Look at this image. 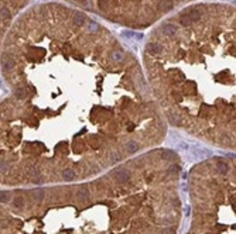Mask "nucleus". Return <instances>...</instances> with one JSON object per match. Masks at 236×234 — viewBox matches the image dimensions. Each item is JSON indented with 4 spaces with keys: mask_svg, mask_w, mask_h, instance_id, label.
Segmentation results:
<instances>
[{
    "mask_svg": "<svg viewBox=\"0 0 236 234\" xmlns=\"http://www.w3.org/2000/svg\"><path fill=\"white\" fill-rule=\"evenodd\" d=\"M200 17H201V10L198 7H194L188 12L187 16L181 17V24L185 25V27H188V25L197 23V21L200 20Z\"/></svg>",
    "mask_w": 236,
    "mask_h": 234,
    "instance_id": "f257e3e1",
    "label": "nucleus"
},
{
    "mask_svg": "<svg viewBox=\"0 0 236 234\" xmlns=\"http://www.w3.org/2000/svg\"><path fill=\"white\" fill-rule=\"evenodd\" d=\"M62 179L67 182L74 181V179H75V171H74V169H69V168L64 169V171H62Z\"/></svg>",
    "mask_w": 236,
    "mask_h": 234,
    "instance_id": "f03ea898",
    "label": "nucleus"
},
{
    "mask_svg": "<svg viewBox=\"0 0 236 234\" xmlns=\"http://www.w3.org/2000/svg\"><path fill=\"white\" fill-rule=\"evenodd\" d=\"M139 150H140V145H139L137 141L130 140L129 143H127V145H126V151L129 152V154H133V152L139 151Z\"/></svg>",
    "mask_w": 236,
    "mask_h": 234,
    "instance_id": "7ed1b4c3",
    "label": "nucleus"
},
{
    "mask_svg": "<svg viewBox=\"0 0 236 234\" xmlns=\"http://www.w3.org/2000/svg\"><path fill=\"white\" fill-rule=\"evenodd\" d=\"M146 48L150 54H160L161 52V49H163V47L160 45V44H157V42H150Z\"/></svg>",
    "mask_w": 236,
    "mask_h": 234,
    "instance_id": "20e7f679",
    "label": "nucleus"
},
{
    "mask_svg": "<svg viewBox=\"0 0 236 234\" xmlns=\"http://www.w3.org/2000/svg\"><path fill=\"white\" fill-rule=\"evenodd\" d=\"M116 179H118L120 183H126V182H129V179H130V175H129V172H126V171H119V172L116 173Z\"/></svg>",
    "mask_w": 236,
    "mask_h": 234,
    "instance_id": "39448f33",
    "label": "nucleus"
},
{
    "mask_svg": "<svg viewBox=\"0 0 236 234\" xmlns=\"http://www.w3.org/2000/svg\"><path fill=\"white\" fill-rule=\"evenodd\" d=\"M163 31H164V34H166L167 37H174L175 34H177V28H175L174 25H171V24H166V25H164Z\"/></svg>",
    "mask_w": 236,
    "mask_h": 234,
    "instance_id": "423d86ee",
    "label": "nucleus"
},
{
    "mask_svg": "<svg viewBox=\"0 0 236 234\" xmlns=\"http://www.w3.org/2000/svg\"><path fill=\"white\" fill-rule=\"evenodd\" d=\"M160 8H161V10H163V12H168V10H171V8H173V6H174V4H173V2H171V0H160Z\"/></svg>",
    "mask_w": 236,
    "mask_h": 234,
    "instance_id": "0eeeda50",
    "label": "nucleus"
},
{
    "mask_svg": "<svg viewBox=\"0 0 236 234\" xmlns=\"http://www.w3.org/2000/svg\"><path fill=\"white\" fill-rule=\"evenodd\" d=\"M161 157H163V160L166 161H173L177 158V154H175L174 151H170V150H167V151H163L161 152Z\"/></svg>",
    "mask_w": 236,
    "mask_h": 234,
    "instance_id": "6e6552de",
    "label": "nucleus"
},
{
    "mask_svg": "<svg viewBox=\"0 0 236 234\" xmlns=\"http://www.w3.org/2000/svg\"><path fill=\"white\" fill-rule=\"evenodd\" d=\"M85 16H82V14H77V16L74 17V24L77 25V27H82V25L85 24Z\"/></svg>",
    "mask_w": 236,
    "mask_h": 234,
    "instance_id": "1a4fd4ad",
    "label": "nucleus"
},
{
    "mask_svg": "<svg viewBox=\"0 0 236 234\" xmlns=\"http://www.w3.org/2000/svg\"><path fill=\"white\" fill-rule=\"evenodd\" d=\"M88 195H89V190H88V188H86L85 185H81L79 188H78V196L81 197V199L88 197Z\"/></svg>",
    "mask_w": 236,
    "mask_h": 234,
    "instance_id": "9d476101",
    "label": "nucleus"
},
{
    "mask_svg": "<svg viewBox=\"0 0 236 234\" xmlns=\"http://www.w3.org/2000/svg\"><path fill=\"white\" fill-rule=\"evenodd\" d=\"M123 55H125V54H123L122 49H116V51L112 52V58H113V61H120V59L123 58Z\"/></svg>",
    "mask_w": 236,
    "mask_h": 234,
    "instance_id": "9b49d317",
    "label": "nucleus"
},
{
    "mask_svg": "<svg viewBox=\"0 0 236 234\" xmlns=\"http://www.w3.org/2000/svg\"><path fill=\"white\" fill-rule=\"evenodd\" d=\"M216 166H218V171H219V172H222V173L228 172V165L225 164V162H218Z\"/></svg>",
    "mask_w": 236,
    "mask_h": 234,
    "instance_id": "f8f14e48",
    "label": "nucleus"
},
{
    "mask_svg": "<svg viewBox=\"0 0 236 234\" xmlns=\"http://www.w3.org/2000/svg\"><path fill=\"white\" fill-rule=\"evenodd\" d=\"M177 172H178V166H177V165H173L171 168H168V173H170V175H175Z\"/></svg>",
    "mask_w": 236,
    "mask_h": 234,
    "instance_id": "ddd939ff",
    "label": "nucleus"
},
{
    "mask_svg": "<svg viewBox=\"0 0 236 234\" xmlns=\"http://www.w3.org/2000/svg\"><path fill=\"white\" fill-rule=\"evenodd\" d=\"M164 234H175V230L173 229V227H168V229L164 230Z\"/></svg>",
    "mask_w": 236,
    "mask_h": 234,
    "instance_id": "4468645a",
    "label": "nucleus"
},
{
    "mask_svg": "<svg viewBox=\"0 0 236 234\" xmlns=\"http://www.w3.org/2000/svg\"><path fill=\"white\" fill-rule=\"evenodd\" d=\"M178 57H180V58H184V57H185V51L180 49V51H178Z\"/></svg>",
    "mask_w": 236,
    "mask_h": 234,
    "instance_id": "2eb2a0df",
    "label": "nucleus"
}]
</instances>
